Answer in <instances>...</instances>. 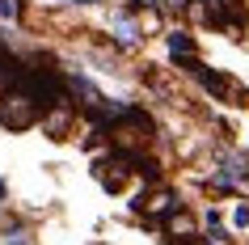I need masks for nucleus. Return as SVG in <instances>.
I'll list each match as a JSON object with an SVG mask.
<instances>
[{"label": "nucleus", "instance_id": "f257e3e1", "mask_svg": "<svg viewBox=\"0 0 249 245\" xmlns=\"http://www.w3.org/2000/svg\"><path fill=\"white\" fill-rule=\"evenodd\" d=\"M42 114H47V106H42L26 85L13 80L9 89L0 93V123H4L9 131H30L34 123H42Z\"/></svg>", "mask_w": 249, "mask_h": 245}, {"label": "nucleus", "instance_id": "f03ea898", "mask_svg": "<svg viewBox=\"0 0 249 245\" xmlns=\"http://www.w3.org/2000/svg\"><path fill=\"white\" fill-rule=\"evenodd\" d=\"M152 118L144 114V110H135V106H127L123 114L106 127V140H110V148H127V152H144V144L152 140Z\"/></svg>", "mask_w": 249, "mask_h": 245}, {"label": "nucleus", "instance_id": "7ed1b4c3", "mask_svg": "<svg viewBox=\"0 0 249 245\" xmlns=\"http://www.w3.org/2000/svg\"><path fill=\"white\" fill-rule=\"evenodd\" d=\"M131 211L144 216L148 224H160V228H165V220L182 211V199H178V190H169V186H157V190H148V194H135Z\"/></svg>", "mask_w": 249, "mask_h": 245}, {"label": "nucleus", "instance_id": "20e7f679", "mask_svg": "<svg viewBox=\"0 0 249 245\" xmlns=\"http://www.w3.org/2000/svg\"><path fill=\"white\" fill-rule=\"evenodd\" d=\"M203 21L211 30H224V34H241L249 21L245 0H203Z\"/></svg>", "mask_w": 249, "mask_h": 245}, {"label": "nucleus", "instance_id": "39448f33", "mask_svg": "<svg viewBox=\"0 0 249 245\" xmlns=\"http://www.w3.org/2000/svg\"><path fill=\"white\" fill-rule=\"evenodd\" d=\"M21 17V4L17 0H0V21H17Z\"/></svg>", "mask_w": 249, "mask_h": 245}, {"label": "nucleus", "instance_id": "423d86ee", "mask_svg": "<svg viewBox=\"0 0 249 245\" xmlns=\"http://www.w3.org/2000/svg\"><path fill=\"white\" fill-rule=\"evenodd\" d=\"M232 224H236V228H249V211H245V207H241V211L232 216Z\"/></svg>", "mask_w": 249, "mask_h": 245}, {"label": "nucleus", "instance_id": "0eeeda50", "mask_svg": "<svg viewBox=\"0 0 249 245\" xmlns=\"http://www.w3.org/2000/svg\"><path fill=\"white\" fill-rule=\"evenodd\" d=\"M4 245H30V241H26V237H21V232H13V237H9V241H4Z\"/></svg>", "mask_w": 249, "mask_h": 245}, {"label": "nucleus", "instance_id": "6e6552de", "mask_svg": "<svg viewBox=\"0 0 249 245\" xmlns=\"http://www.w3.org/2000/svg\"><path fill=\"white\" fill-rule=\"evenodd\" d=\"M165 4H169V9H178V13L186 9V0H165Z\"/></svg>", "mask_w": 249, "mask_h": 245}, {"label": "nucleus", "instance_id": "1a4fd4ad", "mask_svg": "<svg viewBox=\"0 0 249 245\" xmlns=\"http://www.w3.org/2000/svg\"><path fill=\"white\" fill-rule=\"evenodd\" d=\"M76 4H97V0H76Z\"/></svg>", "mask_w": 249, "mask_h": 245}]
</instances>
